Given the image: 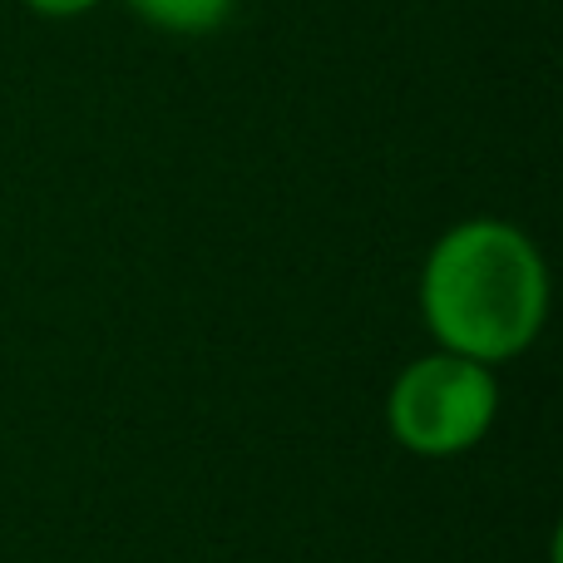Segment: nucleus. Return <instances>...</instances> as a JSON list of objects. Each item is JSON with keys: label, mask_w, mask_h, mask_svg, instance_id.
I'll return each mask as SVG.
<instances>
[{"label": "nucleus", "mask_w": 563, "mask_h": 563, "mask_svg": "<svg viewBox=\"0 0 563 563\" xmlns=\"http://www.w3.org/2000/svg\"><path fill=\"white\" fill-rule=\"evenodd\" d=\"M420 321L440 351L505 366L525 356L549 321V263L525 228L465 218L420 263Z\"/></svg>", "instance_id": "nucleus-1"}, {"label": "nucleus", "mask_w": 563, "mask_h": 563, "mask_svg": "<svg viewBox=\"0 0 563 563\" xmlns=\"http://www.w3.org/2000/svg\"><path fill=\"white\" fill-rule=\"evenodd\" d=\"M499 420V376L485 361L426 351L386 386V430L416 460H460L485 445Z\"/></svg>", "instance_id": "nucleus-2"}, {"label": "nucleus", "mask_w": 563, "mask_h": 563, "mask_svg": "<svg viewBox=\"0 0 563 563\" xmlns=\"http://www.w3.org/2000/svg\"><path fill=\"white\" fill-rule=\"evenodd\" d=\"M139 20H148L154 30L168 35H213L238 0H129Z\"/></svg>", "instance_id": "nucleus-3"}, {"label": "nucleus", "mask_w": 563, "mask_h": 563, "mask_svg": "<svg viewBox=\"0 0 563 563\" xmlns=\"http://www.w3.org/2000/svg\"><path fill=\"white\" fill-rule=\"evenodd\" d=\"M35 15H45V20H69V15H85V10H95L99 0H25Z\"/></svg>", "instance_id": "nucleus-4"}]
</instances>
